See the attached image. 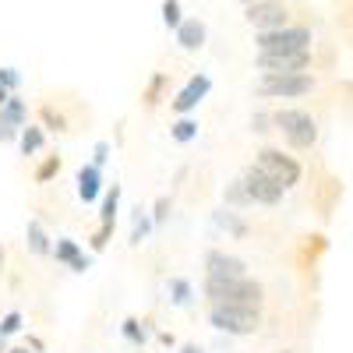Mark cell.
Masks as SVG:
<instances>
[{
	"mask_svg": "<svg viewBox=\"0 0 353 353\" xmlns=\"http://www.w3.org/2000/svg\"><path fill=\"white\" fill-rule=\"evenodd\" d=\"M216 226L230 230L233 237H248V226H244V219H237V212H226V209H219V212H216Z\"/></svg>",
	"mask_w": 353,
	"mask_h": 353,
	"instance_id": "cell-24",
	"label": "cell"
},
{
	"mask_svg": "<svg viewBox=\"0 0 353 353\" xmlns=\"http://www.w3.org/2000/svg\"><path fill=\"white\" fill-rule=\"evenodd\" d=\"M223 201L230 205V209H244V205H251V201H248V194H244L241 176H237L233 184H226V191H223Z\"/></svg>",
	"mask_w": 353,
	"mask_h": 353,
	"instance_id": "cell-25",
	"label": "cell"
},
{
	"mask_svg": "<svg viewBox=\"0 0 353 353\" xmlns=\"http://www.w3.org/2000/svg\"><path fill=\"white\" fill-rule=\"evenodd\" d=\"M25 244H28V251L39 254V258H46L53 251V241H50V233H46V226L39 219H28L25 223Z\"/></svg>",
	"mask_w": 353,
	"mask_h": 353,
	"instance_id": "cell-16",
	"label": "cell"
},
{
	"mask_svg": "<svg viewBox=\"0 0 353 353\" xmlns=\"http://www.w3.org/2000/svg\"><path fill=\"white\" fill-rule=\"evenodd\" d=\"M248 261L226 251H209L205 254V279H244Z\"/></svg>",
	"mask_w": 353,
	"mask_h": 353,
	"instance_id": "cell-11",
	"label": "cell"
},
{
	"mask_svg": "<svg viewBox=\"0 0 353 353\" xmlns=\"http://www.w3.org/2000/svg\"><path fill=\"white\" fill-rule=\"evenodd\" d=\"M103 205H99V226H113L117 223V209H121V184L103 188Z\"/></svg>",
	"mask_w": 353,
	"mask_h": 353,
	"instance_id": "cell-18",
	"label": "cell"
},
{
	"mask_svg": "<svg viewBox=\"0 0 353 353\" xmlns=\"http://www.w3.org/2000/svg\"><path fill=\"white\" fill-rule=\"evenodd\" d=\"M25 350H32V353H43V339L39 336H28V346Z\"/></svg>",
	"mask_w": 353,
	"mask_h": 353,
	"instance_id": "cell-35",
	"label": "cell"
},
{
	"mask_svg": "<svg viewBox=\"0 0 353 353\" xmlns=\"http://www.w3.org/2000/svg\"><path fill=\"white\" fill-rule=\"evenodd\" d=\"M176 43H181V50H188V53H194V50H201L205 46V39H209V28H205V21L201 18H184L181 25H176Z\"/></svg>",
	"mask_w": 353,
	"mask_h": 353,
	"instance_id": "cell-14",
	"label": "cell"
},
{
	"mask_svg": "<svg viewBox=\"0 0 353 353\" xmlns=\"http://www.w3.org/2000/svg\"><path fill=\"white\" fill-rule=\"evenodd\" d=\"M209 92H212V78L198 71V74H191V78L181 85V92L170 99V106H173L176 117H191V113L198 110V103L209 96Z\"/></svg>",
	"mask_w": 353,
	"mask_h": 353,
	"instance_id": "cell-9",
	"label": "cell"
},
{
	"mask_svg": "<svg viewBox=\"0 0 353 353\" xmlns=\"http://www.w3.org/2000/svg\"><path fill=\"white\" fill-rule=\"evenodd\" d=\"M241 4H244V8H251V4H258V0H241Z\"/></svg>",
	"mask_w": 353,
	"mask_h": 353,
	"instance_id": "cell-41",
	"label": "cell"
},
{
	"mask_svg": "<svg viewBox=\"0 0 353 353\" xmlns=\"http://www.w3.org/2000/svg\"><path fill=\"white\" fill-rule=\"evenodd\" d=\"M166 216H170V198L163 194V198L156 201V209H152V216H149V219H152V226H163V223H166Z\"/></svg>",
	"mask_w": 353,
	"mask_h": 353,
	"instance_id": "cell-31",
	"label": "cell"
},
{
	"mask_svg": "<svg viewBox=\"0 0 353 353\" xmlns=\"http://www.w3.org/2000/svg\"><path fill=\"white\" fill-rule=\"evenodd\" d=\"M156 226H152V219H149V212H145V209H138L134 212V230H131V248H138L145 237H149V233H152Z\"/></svg>",
	"mask_w": 353,
	"mask_h": 353,
	"instance_id": "cell-23",
	"label": "cell"
},
{
	"mask_svg": "<svg viewBox=\"0 0 353 353\" xmlns=\"http://www.w3.org/2000/svg\"><path fill=\"white\" fill-rule=\"evenodd\" d=\"M159 343H163V346H176V336H173V332H159Z\"/></svg>",
	"mask_w": 353,
	"mask_h": 353,
	"instance_id": "cell-36",
	"label": "cell"
},
{
	"mask_svg": "<svg viewBox=\"0 0 353 353\" xmlns=\"http://www.w3.org/2000/svg\"><path fill=\"white\" fill-rule=\"evenodd\" d=\"M61 166H64V163H61V156H46V159L39 163V170H36V184H50L53 176L61 173Z\"/></svg>",
	"mask_w": 353,
	"mask_h": 353,
	"instance_id": "cell-26",
	"label": "cell"
},
{
	"mask_svg": "<svg viewBox=\"0 0 353 353\" xmlns=\"http://www.w3.org/2000/svg\"><path fill=\"white\" fill-rule=\"evenodd\" d=\"M254 170L261 173V176H269L272 184H279L283 191H290L293 184H301V163L293 159V156H286L283 149H258V156H254Z\"/></svg>",
	"mask_w": 353,
	"mask_h": 353,
	"instance_id": "cell-2",
	"label": "cell"
},
{
	"mask_svg": "<svg viewBox=\"0 0 353 353\" xmlns=\"http://www.w3.org/2000/svg\"><path fill=\"white\" fill-rule=\"evenodd\" d=\"M21 321H25V314H21V311H8L4 318H0V336H4V339L18 336V332H21Z\"/></svg>",
	"mask_w": 353,
	"mask_h": 353,
	"instance_id": "cell-29",
	"label": "cell"
},
{
	"mask_svg": "<svg viewBox=\"0 0 353 353\" xmlns=\"http://www.w3.org/2000/svg\"><path fill=\"white\" fill-rule=\"evenodd\" d=\"M276 353H290V350H276Z\"/></svg>",
	"mask_w": 353,
	"mask_h": 353,
	"instance_id": "cell-43",
	"label": "cell"
},
{
	"mask_svg": "<svg viewBox=\"0 0 353 353\" xmlns=\"http://www.w3.org/2000/svg\"><path fill=\"white\" fill-rule=\"evenodd\" d=\"M0 353H8V339L4 336H0Z\"/></svg>",
	"mask_w": 353,
	"mask_h": 353,
	"instance_id": "cell-39",
	"label": "cell"
},
{
	"mask_svg": "<svg viewBox=\"0 0 353 353\" xmlns=\"http://www.w3.org/2000/svg\"><path fill=\"white\" fill-rule=\"evenodd\" d=\"M121 336L131 343V346H145L149 343V321H138V318H124L121 325Z\"/></svg>",
	"mask_w": 353,
	"mask_h": 353,
	"instance_id": "cell-21",
	"label": "cell"
},
{
	"mask_svg": "<svg viewBox=\"0 0 353 353\" xmlns=\"http://www.w3.org/2000/svg\"><path fill=\"white\" fill-rule=\"evenodd\" d=\"M181 21H184V8H181V0H163V25L176 32V25H181Z\"/></svg>",
	"mask_w": 353,
	"mask_h": 353,
	"instance_id": "cell-27",
	"label": "cell"
},
{
	"mask_svg": "<svg viewBox=\"0 0 353 353\" xmlns=\"http://www.w3.org/2000/svg\"><path fill=\"white\" fill-rule=\"evenodd\" d=\"M8 103V92H4V88H0V106H4Z\"/></svg>",
	"mask_w": 353,
	"mask_h": 353,
	"instance_id": "cell-40",
	"label": "cell"
},
{
	"mask_svg": "<svg viewBox=\"0 0 353 353\" xmlns=\"http://www.w3.org/2000/svg\"><path fill=\"white\" fill-rule=\"evenodd\" d=\"M248 25L254 32H272V28H286L290 25V8L283 0H258V4L248 8Z\"/></svg>",
	"mask_w": 353,
	"mask_h": 353,
	"instance_id": "cell-7",
	"label": "cell"
},
{
	"mask_svg": "<svg viewBox=\"0 0 353 353\" xmlns=\"http://www.w3.org/2000/svg\"><path fill=\"white\" fill-rule=\"evenodd\" d=\"M39 117H43V124H46L50 131H57V134H61V131H68V117H64L61 110L43 106V110H39Z\"/></svg>",
	"mask_w": 353,
	"mask_h": 353,
	"instance_id": "cell-28",
	"label": "cell"
},
{
	"mask_svg": "<svg viewBox=\"0 0 353 353\" xmlns=\"http://www.w3.org/2000/svg\"><path fill=\"white\" fill-rule=\"evenodd\" d=\"M106 159H110V141H96V145H92V166L103 170Z\"/></svg>",
	"mask_w": 353,
	"mask_h": 353,
	"instance_id": "cell-32",
	"label": "cell"
},
{
	"mask_svg": "<svg viewBox=\"0 0 353 353\" xmlns=\"http://www.w3.org/2000/svg\"><path fill=\"white\" fill-rule=\"evenodd\" d=\"M110 237H113V226H99L96 237H92V251H103L110 244Z\"/></svg>",
	"mask_w": 353,
	"mask_h": 353,
	"instance_id": "cell-33",
	"label": "cell"
},
{
	"mask_svg": "<svg viewBox=\"0 0 353 353\" xmlns=\"http://www.w3.org/2000/svg\"><path fill=\"white\" fill-rule=\"evenodd\" d=\"M43 145H46V134H43L39 124H25V128L18 131V149H21V156L43 152Z\"/></svg>",
	"mask_w": 353,
	"mask_h": 353,
	"instance_id": "cell-17",
	"label": "cell"
},
{
	"mask_svg": "<svg viewBox=\"0 0 353 353\" xmlns=\"http://www.w3.org/2000/svg\"><path fill=\"white\" fill-rule=\"evenodd\" d=\"M0 261H4V248H0Z\"/></svg>",
	"mask_w": 353,
	"mask_h": 353,
	"instance_id": "cell-42",
	"label": "cell"
},
{
	"mask_svg": "<svg viewBox=\"0 0 353 353\" xmlns=\"http://www.w3.org/2000/svg\"><path fill=\"white\" fill-rule=\"evenodd\" d=\"M28 124V106L21 96H8V103L0 106V141H14L18 131Z\"/></svg>",
	"mask_w": 353,
	"mask_h": 353,
	"instance_id": "cell-12",
	"label": "cell"
},
{
	"mask_svg": "<svg viewBox=\"0 0 353 353\" xmlns=\"http://www.w3.org/2000/svg\"><path fill=\"white\" fill-rule=\"evenodd\" d=\"M272 124L283 131L290 149H311L318 141V124L307 110H276L272 113Z\"/></svg>",
	"mask_w": 353,
	"mask_h": 353,
	"instance_id": "cell-3",
	"label": "cell"
},
{
	"mask_svg": "<svg viewBox=\"0 0 353 353\" xmlns=\"http://www.w3.org/2000/svg\"><path fill=\"white\" fill-rule=\"evenodd\" d=\"M209 325L226 332V336H254L261 325V314L251 307H226V304H212L209 307Z\"/></svg>",
	"mask_w": 353,
	"mask_h": 353,
	"instance_id": "cell-6",
	"label": "cell"
},
{
	"mask_svg": "<svg viewBox=\"0 0 353 353\" xmlns=\"http://www.w3.org/2000/svg\"><path fill=\"white\" fill-rule=\"evenodd\" d=\"M50 254L61 261V265H68L71 272H88V269H92V258H85L81 248H78V241H71V237H61V241L53 244Z\"/></svg>",
	"mask_w": 353,
	"mask_h": 353,
	"instance_id": "cell-13",
	"label": "cell"
},
{
	"mask_svg": "<svg viewBox=\"0 0 353 353\" xmlns=\"http://www.w3.org/2000/svg\"><path fill=\"white\" fill-rule=\"evenodd\" d=\"M181 353H205V350H201L198 343H184V346H181Z\"/></svg>",
	"mask_w": 353,
	"mask_h": 353,
	"instance_id": "cell-37",
	"label": "cell"
},
{
	"mask_svg": "<svg viewBox=\"0 0 353 353\" xmlns=\"http://www.w3.org/2000/svg\"><path fill=\"white\" fill-rule=\"evenodd\" d=\"M254 68L261 74H301V71L311 68V50H301V53H258Z\"/></svg>",
	"mask_w": 353,
	"mask_h": 353,
	"instance_id": "cell-8",
	"label": "cell"
},
{
	"mask_svg": "<svg viewBox=\"0 0 353 353\" xmlns=\"http://www.w3.org/2000/svg\"><path fill=\"white\" fill-rule=\"evenodd\" d=\"M8 353H32V350H25V346H8Z\"/></svg>",
	"mask_w": 353,
	"mask_h": 353,
	"instance_id": "cell-38",
	"label": "cell"
},
{
	"mask_svg": "<svg viewBox=\"0 0 353 353\" xmlns=\"http://www.w3.org/2000/svg\"><path fill=\"white\" fill-rule=\"evenodd\" d=\"M254 50L258 53H301V50H311V28L286 25V28H272V32H254Z\"/></svg>",
	"mask_w": 353,
	"mask_h": 353,
	"instance_id": "cell-5",
	"label": "cell"
},
{
	"mask_svg": "<svg viewBox=\"0 0 353 353\" xmlns=\"http://www.w3.org/2000/svg\"><path fill=\"white\" fill-rule=\"evenodd\" d=\"M314 88V74H261L254 81V96L261 99H301Z\"/></svg>",
	"mask_w": 353,
	"mask_h": 353,
	"instance_id": "cell-4",
	"label": "cell"
},
{
	"mask_svg": "<svg viewBox=\"0 0 353 353\" xmlns=\"http://www.w3.org/2000/svg\"><path fill=\"white\" fill-rule=\"evenodd\" d=\"M205 297H209V304L258 311L261 301H265V290L251 276H244V279H205Z\"/></svg>",
	"mask_w": 353,
	"mask_h": 353,
	"instance_id": "cell-1",
	"label": "cell"
},
{
	"mask_svg": "<svg viewBox=\"0 0 353 353\" xmlns=\"http://www.w3.org/2000/svg\"><path fill=\"white\" fill-rule=\"evenodd\" d=\"M170 138L176 145H191L198 138V121H194V117H176V121L170 124Z\"/></svg>",
	"mask_w": 353,
	"mask_h": 353,
	"instance_id": "cell-20",
	"label": "cell"
},
{
	"mask_svg": "<svg viewBox=\"0 0 353 353\" xmlns=\"http://www.w3.org/2000/svg\"><path fill=\"white\" fill-rule=\"evenodd\" d=\"M269 124H272V117H269V113H254V117H251V128H254L258 134L269 131Z\"/></svg>",
	"mask_w": 353,
	"mask_h": 353,
	"instance_id": "cell-34",
	"label": "cell"
},
{
	"mask_svg": "<svg viewBox=\"0 0 353 353\" xmlns=\"http://www.w3.org/2000/svg\"><path fill=\"white\" fill-rule=\"evenodd\" d=\"M74 184H78V198L85 201V205H92V201H99V194H103V170L99 166H81L78 170V176H74Z\"/></svg>",
	"mask_w": 353,
	"mask_h": 353,
	"instance_id": "cell-15",
	"label": "cell"
},
{
	"mask_svg": "<svg viewBox=\"0 0 353 353\" xmlns=\"http://www.w3.org/2000/svg\"><path fill=\"white\" fill-rule=\"evenodd\" d=\"M166 293H170V304H176V307H191V301H194V286L184 276H173L166 283Z\"/></svg>",
	"mask_w": 353,
	"mask_h": 353,
	"instance_id": "cell-19",
	"label": "cell"
},
{
	"mask_svg": "<svg viewBox=\"0 0 353 353\" xmlns=\"http://www.w3.org/2000/svg\"><path fill=\"white\" fill-rule=\"evenodd\" d=\"M166 85H170V78H166L163 71H156V74L149 78V85H145V92H141L145 106H159V99H163V92H166Z\"/></svg>",
	"mask_w": 353,
	"mask_h": 353,
	"instance_id": "cell-22",
	"label": "cell"
},
{
	"mask_svg": "<svg viewBox=\"0 0 353 353\" xmlns=\"http://www.w3.org/2000/svg\"><path fill=\"white\" fill-rule=\"evenodd\" d=\"M241 184H244L248 201H258V205H276V201H283V194H286L279 184L269 181V176H261L254 166H248V170L241 173Z\"/></svg>",
	"mask_w": 353,
	"mask_h": 353,
	"instance_id": "cell-10",
	"label": "cell"
},
{
	"mask_svg": "<svg viewBox=\"0 0 353 353\" xmlns=\"http://www.w3.org/2000/svg\"><path fill=\"white\" fill-rule=\"evenodd\" d=\"M18 85H21L18 68H0V88H4L8 96H14V92H18Z\"/></svg>",
	"mask_w": 353,
	"mask_h": 353,
	"instance_id": "cell-30",
	"label": "cell"
}]
</instances>
